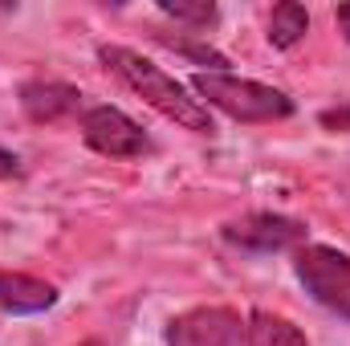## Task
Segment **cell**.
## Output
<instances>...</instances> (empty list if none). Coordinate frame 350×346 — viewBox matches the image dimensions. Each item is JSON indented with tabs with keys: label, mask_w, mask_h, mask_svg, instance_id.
Instances as JSON below:
<instances>
[{
	"label": "cell",
	"mask_w": 350,
	"mask_h": 346,
	"mask_svg": "<svg viewBox=\"0 0 350 346\" xmlns=\"http://www.w3.org/2000/svg\"><path fill=\"white\" fill-rule=\"evenodd\" d=\"M167 346H310L306 334L265 310L232 306H200L172 318Z\"/></svg>",
	"instance_id": "1"
},
{
	"label": "cell",
	"mask_w": 350,
	"mask_h": 346,
	"mask_svg": "<svg viewBox=\"0 0 350 346\" xmlns=\"http://www.w3.org/2000/svg\"><path fill=\"white\" fill-rule=\"evenodd\" d=\"M98 62H102L114 78H122L147 106H155L163 118H172V122L196 131V135H212V131H216L208 106H204L200 98H191L183 82H175L167 70H159V66L147 62L143 53H135V49H126V45H102V49H98Z\"/></svg>",
	"instance_id": "2"
},
{
	"label": "cell",
	"mask_w": 350,
	"mask_h": 346,
	"mask_svg": "<svg viewBox=\"0 0 350 346\" xmlns=\"http://www.w3.org/2000/svg\"><path fill=\"white\" fill-rule=\"evenodd\" d=\"M191 90L200 94L204 106H216V110H224L237 122H281V118L293 114L289 94L265 86V82H253V78H237L228 70H220V74H212V70L191 74Z\"/></svg>",
	"instance_id": "3"
},
{
	"label": "cell",
	"mask_w": 350,
	"mask_h": 346,
	"mask_svg": "<svg viewBox=\"0 0 350 346\" xmlns=\"http://www.w3.org/2000/svg\"><path fill=\"white\" fill-rule=\"evenodd\" d=\"M293 273L306 285V293L326 306L330 314L350 318V257L330 245H297L293 249Z\"/></svg>",
	"instance_id": "4"
},
{
	"label": "cell",
	"mask_w": 350,
	"mask_h": 346,
	"mask_svg": "<svg viewBox=\"0 0 350 346\" xmlns=\"http://www.w3.org/2000/svg\"><path fill=\"white\" fill-rule=\"evenodd\" d=\"M82 139L90 151H98L106 159H139L151 151L147 131L118 106H90L82 114Z\"/></svg>",
	"instance_id": "5"
},
{
	"label": "cell",
	"mask_w": 350,
	"mask_h": 346,
	"mask_svg": "<svg viewBox=\"0 0 350 346\" xmlns=\"http://www.w3.org/2000/svg\"><path fill=\"white\" fill-rule=\"evenodd\" d=\"M224 241L245 253H285V249L306 245V228L277 212H249V216L224 224Z\"/></svg>",
	"instance_id": "6"
},
{
	"label": "cell",
	"mask_w": 350,
	"mask_h": 346,
	"mask_svg": "<svg viewBox=\"0 0 350 346\" xmlns=\"http://www.w3.org/2000/svg\"><path fill=\"white\" fill-rule=\"evenodd\" d=\"M21 110L29 122L53 127V122L82 110V90L70 86V82H57V78H33L21 86Z\"/></svg>",
	"instance_id": "7"
},
{
	"label": "cell",
	"mask_w": 350,
	"mask_h": 346,
	"mask_svg": "<svg viewBox=\"0 0 350 346\" xmlns=\"http://www.w3.org/2000/svg\"><path fill=\"white\" fill-rule=\"evenodd\" d=\"M53 302H57V289L49 281L0 269V310H8V314H41Z\"/></svg>",
	"instance_id": "8"
},
{
	"label": "cell",
	"mask_w": 350,
	"mask_h": 346,
	"mask_svg": "<svg viewBox=\"0 0 350 346\" xmlns=\"http://www.w3.org/2000/svg\"><path fill=\"white\" fill-rule=\"evenodd\" d=\"M310 33V12L301 4H277L269 12V45L273 49H293Z\"/></svg>",
	"instance_id": "9"
},
{
	"label": "cell",
	"mask_w": 350,
	"mask_h": 346,
	"mask_svg": "<svg viewBox=\"0 0 350 346\" xmlns=\"http://www.w3.org/2000/svg\"><path fill=\"white\" fill-rule=\"evenodd\" d=\"M159 12L183 21V25H196V29H208L216 21V4H179V0H159Z\"/></svg>",
	"instance_id": "10"
},
{
	"label": "cell",
	"mask_w": 350,
	"mask_h": 346,
	"mask_svg": "<svg viewBox=\"0 0 350 346\" xmlns=\"http://www.w3.org/2000/svg\"><path fill=\"white\" fill-rule=\"evenodd\" d=\"M159 41H167L172 49L187 53V57H191V62H200V66H212V74H220V66H228L212 45H196V41H187V37H159Z\"/></svg>",
	"instance_id": "11"
},
{
	"label": "cell",
	"mask_w": 350,
	"mask_h": 346,
	"mask_svg": "<svg viewBox=\"0 0 350 346\" xmlns=\"http://www.w3.org/2000/svg\"><path fill=\"white\" fill-rule=\"evenodd\" d=\"M318 122H322L326 131H334V135H350V102H338V106L322 110Z\"/></svg>",
	"instance_id": "12"
},
{
	"label": "cell",
	"mask_w": 350,
	"mask_h": 346,
	"mask_svg": "<svg viewBox=\"0 0 350 346\" xmlns=\"http://www.w3.org/2000/svg\"><path fill=\"white\" fill-rule=\"evenodd\" d=\"M12 175H21V159L0 147V179H12Z\"/></svg>",
	"instance_id": "13"
},
{
	"label": "cell",
	"mask_w": 350,
	"mask_h": 346,
	"mask_svg": "<svg viewBox=\"0 0 350 346\" xmlns=\"http://www.w3.org/2000/svg\"><path fill=\"white\" fill-rule=\"evenodd\" d=\"M334 16H338V25H342V37L350 41V4H342V8H338Z\"/></svg>",
	"instance_id": "14"
},
{
	"label": "cell",
	"mask_w": 350,
	"mask_h": 346,
	"mask_svg": "<svg viewBox=\"0 0 350 346\" xmlns=\"http://www.w3.org/2000/svg\"><path fill=\"white\" fill-rule=\"evenodd\" d=\"M78 346H102V343H98V338H90V343H78Z\"/></svg>",
	"instance_id": "15"
}]
</instances>
